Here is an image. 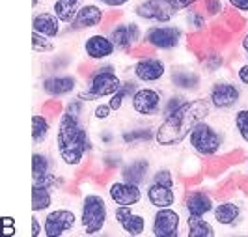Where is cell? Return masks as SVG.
Instances as JSON below:
<instances>
[{
    "label": "cell",
    "mask_w": 248,
    "mask_h": 237,
    "mask_svg": "<svg viewBox=\"0 0 248 237\" xmlns=\"http://www.w3.org/2000/svg\"><path fill=\"white\" fill-rule=\"evenodd\" d=\"M41 2H43V0H32V10H34V12L39 8V4H41Z\"/></svg>",
    "instance_id": "cell-49"
},
{
    "label": "cell",
    "mask_w": 248,
    "mask_h": 237,
    "mask_svg": "<svg viewBox=\"0 0 248 237\" xmlns=\"http://www.w3.org/2000/svg\"><path fill=\"white\" fill-rule=\"evenodd\" d=\"M41 90H43V94L47 97L65 99V97L75 95L80 90V79H78V75H75V73L52 71V73L43 77Z\"/></svg>",
    "instance_id": "cell-17"
},
{
    "label": "cell",
    "mask_w": 248,
    "mask_h": 237,
    "mask_svg": "<svg viewBox=\"0 0 248 237\" xmlns=\"http://www.w3.org/2000/svg\"><path fill=\"white\" fill-rule=\"evenodd\" d=\"M108 36L112 38L114 41V45H116V49L120 54H127L129 56V52L135 49L137 45H135V39H133V34H131V28H129V21H118L116 25H112L108 30Z\"/></svg>",
    "instance_id": "cell-26"
},
{
    "label": "cell",
    "mask_w": 248,
    "mask_h": 237,
    "mask_svg": "<svg viewBox=\"0 0 248 237\" xmlns=\"http://www.w3.org/2000/svg\"><path fill=\"white\" fill-rule=\"evenodd\" d=\"M56 155L36 148L32 153V179H39L50 172H56Z\"/></svg>",
    "instance_id": "cell-29"
},
{
    "label": "cell",
    "mask_w": 248,
    "mask_h": 237,
    "mask_svg": "<svg viewBox=\"0 0 248 237\" xmlns=\"http://www.w3.org/2000/svg\"><path fill=\"white\" fill-rule=\"evenodd\" d=\"M144 189H146V204L151 209H161V207H177V205H181L186 185L170 187V185L148 181V185Z\"/></svg>",
    "instance_id": "cell-19"
},
{
    "label": "cell",
    "mask_w": 248,
    "mask_h": 237,
    "mask_svg": "<svg viewBox=\"0 0 248 237\" xmlns=\"http://www.w3.org/2000/svg\"><path fill=\"white\" fill-rule=\"evenodd\" d=\"M172 8H174L177 13H183L186 10H190V8H194V6H198L200 2H203V0H166Z\"/></svg>",
    "instance_id": "cell-41"
},
{
    "label": "cell",
    "mask_w": 248,
    "mask_h": 237,
    "mask_svg": "<svg viewBox=\"0 0 248 237\" xmlns=\"http://www.w3.org/2000/svg\"><path fill=\"white\" fill-rule=\"evenodd\" d=\"M52 120L47 114H43L41 111L36 112L32 116V140H34V146L39 148V146H45L50 140V137L54 135V125Z\"/></svg>",
    "instance_id": "cell-27"
},
{
    "label": "cell",
    "mask_w": 248,
    "mask_h": 237,
    "mask_svg": "<svg viewBox=\"0 0 248 237\" xmlns=\"http://www.w3.org/2000/svg\"><path fill=\"white\" fill-rule=\"evenodd\" d=\"M166 94L168 92H164L157 84H140L129 101L131 112L137 114L142 120H155V118L161 120Z\"/></svg>",
    "instance_id": "cell-6"
},
{
    "label": "cell",
    "mask_w": 248,
    "mask_h": 237,
    "mask_svg": "<svg viewBox=\"0 0 248 237\" xmlns=\"http://www.w3.org/2000/svg\"><path fill=\"white\" fill-rule=\"evenodd\" d=\"M107 196H108L112 205L138 207L146 202V189H144V185H138V183L114 175L107 183Z\"/></svg>",
    "instance_id": "cell-13"
},
{
    "label": "cell",
    "mask_w": 248,
    "mask_h": 237,
    "mask_svg": "<svg viewBox=\"0 0 248 237\" xmlns=\"http://www.w3.org/2000/svg\"><path fill=\"white\" fill-rule=\"evenodd\" d=\"M86 4V0H52L50 10L60 19L63 26H69L75 21L78 10Z\"/></svg>",
    "instance_id": "cell-30"
},
{
    "label": "cell",
    "mask_w": 248,
    "mask_h": 237,
    "mask_svg": "<svg viewBox=\"0 0 248 237\" xmlns=\"http://www.w3.org/2000/svg\"><path fill=\"white\" fill-rule=\"evenodd\" d=\"M185 144L190 153L207 161L226 153V133L220 125H217L207 118L190 131Z\"/></svg>",
    "instance_id": "cell-5"
},
{
    "label": "cell",
    "mask_w": 248,
    "mask_h": 237,
    "mask_svg": "<svg viewBox=\"0 0 248 237\" xmlns=\"http://www.w3.org/2000/svg\"><path fill=\"white\" fill-rule=\"evenodd\" d=\"M101 185L90 177V187L80 183V205H78V221L80 234L84 236H99L107 230L110 222V200L99 190Z\"/></svg>",
    "instance_id": "cell-3"
},
{
    "label": "cell",
    "mask_w": 248,
    "mask_h": 237,
    "mask_svg": "<svg viewBox=\"0 0 248 237\" xmlns=\"http://www.w3.org/2000/svg\"><path fill=\"white\" fill-rule=\"evenodd\" d=\"M93 153V140L90 137L84 118L62 112L54 125V155L65 168L82 172L88 157Z\"/></svg>",
    "instance_id": "cell-1"
},
{
    "label": "cell",
    "mask_w": 248,
    "mask_h": 237,
    "mask_svg": "<svg viewBox=\"0 0 248 237\" xmlns=\"http://www.w3.org/2000/svg\"><path fill=\"white\" fill-rule=\"evenodd\" d=\"M215 204H217L215 190L205 189L203 185H194V187H186L183 200H181V209L185 215L211 217Z\"/></svg>",
    "instance_id": "cell-16"
},
{
    "label": "cell",
    "mask_w": 248,
    "mask_h": 237,
    "mask_svg": "<svg viewBox=\"0 0 248 237\" xmlns=\"http://www.w3.org/2000/svg\"><path fill=\"white\" fill-rule=\"evenodd\" d=\"M186 41V30L183 25L166 23V25H148L144 32V43L157 52H174Z\"/></svg>",
    "instance_id": "cell-7"
},
{
    "label": "cell",
    "mask_w": 248,
    "mask_h": 237,
    "mask_svg": "<svg viewBox=\"0 0 248 237\" xmlns=\"http://www.w3.org/2000/svg\"><path fill=\"white\" fill-rule=\"evenodd\" d=\"M220 21L224 23V26L232 32V34H239V32H245V28L248 26V19L245 15L237 13L232 8H226V12L222 13Z\"/></svg>",
    "instance_id": "cell-34"
},
{
    "label": "cell",
    "mask_w": 248,
    "mask_h": 237,
    "mask_svg": "<svg viewBox=\"0 0 248 237\" xmlns=\"http://www.w3.org/2000/svg\"><path fill=\"white\" fill-rule=\"evenodd\" d=\"M88 105H90V103L82 101L77 94H75V95H71L69 99L65 101V105H63V112L73 114V116H77V118H84L88 112Z\"/></svg>",
    "instance_id": "cell-38"
},
{
    "label": "cell",
    "mask_w": 248,
    "mask_h": 237,
    "mask_svg": "<svg viewBox=\"0 0 248 237\" xmlns=\"http://www.w3.org/2000/svg\"><path fill=\"white\" fill-rule=\"evenodd\" d=\"M233 131H235L237 138L248 146V107H237L233 111Z\"/></svg>",
    "instance_id": "cell-33"
},
{
    "label": "cell",
    "mask_w": 248,
    "mask_h": 237,
    "mask_svg": "<svg viewBox=\"0 0 248 237\" xmlns=\"http://www.w3.org/2000/svg\"><path fill=\"white\" fill-rule=\"evenodd\" d=\"M63 103L62 99H54V97H49V99L43 101V105H41V112L47 114L49 118L52 120H58V116L63 112Z\"/></svg>",
    "instance_id": "cell-39"
},
{
    "label": "cell",
    "mask_w": 248,
    "mask_h": 237,
    "mask_svg": "<svg viewBox=\"0 0 248 237\" xmlns=\"http://www.w3.org/2000/svg\"><path fill=\"white\" fill-rule=\"evenodd\" d=\"M93 2L101 4V6L107 8V10H122V8H125L131 0H93Z\"/></svg>",
    "instance_id": "cell-44"
},
{
    "label": "cell",
    "mask_w": 248,
    "mask_h": 237,
    "mask_svg": "<svg viewBox=\"0 0 248 237\" xmlns=\"http://www.w3.org/2000/svg\"><path fill=\"white\" fill-rule=\"evenodd\" d=\"M32 50L36 54H54L58 50V45H56V39L45 38L37 32H32Z\"/></svg>",
    "instance_id": "cell-35"
},
{
    "label": "cell",
    "mask_w": 248,
    "mask_h": 237,
    "mask_svg": "<svg viewBox=\"0 0 248 237\" xmlns=\"http://www.w3.org/2000/svg\"><path fill=\"white\" fill-rule=\"evenodd\" d=\"M200 8L203 10L209 21H217L222 17V13L226 12L228 6L224 0H203V2H200Z\"/></svg>",
    "instance_id": "cell-36"
},
{
    "label": "cell",
    "mask_w": 248,
    "mask_h": 237,
    "mask_svg": "<svg viewBox=\"0 0 248 237\" xmlns=\"http://www.w3.org/2000/svg\"><path fill=\"white\" fill-rule=\"evenodd\" d=\"M185 213L177 207L153 209L149 217V234L153 237H179L183 236Z\"/></svg>",
    "instance_id": "cell-9"
},
{
    "label": "cell",
    "mask_w": 248,
    "mask_h": 237,
    "mask_svg": "<svg viewBox=\"0 0 248 237\" xmlns=\"http://www.w3.org/2000/svg\"><path fill=\"white\" fill-rule=\"evenodd\" d=\"M185 237H215L217 226L207 217L198 215H185V226H183Z\"/></svg>",
    "instance_id": "cell-25"
},
{
    "label": "cell",
    "mask_w": 248,
    "mask_h": 237,
    "mask_svg": "<svg viewBox=\"0 0 248 237\" xmlns=\"http://www.w3.org/2000/svg\"><path fill=\"white\" fill-rule=\"evenodd\" d=\"M82 52H84V58L88 62L103 63L114 58L118 54V49L108 36V32L99 30V32L88 34L86 38L82 39Z\"/></svg>",
    "instance_id": "cell-18"
},
{
    "label": "cell",
    "mask_w": 248,
    "mask_h": 237,
    "mask_svg": "<svg viewBox=\"0 0 248 237\" xmlns=\"http://www.w3.org/2000/svg\"><path fill=\"white\" fill-rule=\"evenodd\" d=\"M77 226H80L78 213L67 205H58L43 213V228H45L43 236L45 237L69 236L77 230Z\"/></svg>",
    "instance_id": "cell-11"
},
{
    "label": "cell",
    "mask_w": 248,
    "mask_h": 237,
    "mask_svg": "<svg viewBox=\"0 0 248 237\" xmlns=\"http://www.w3.org/2000/svg\"><path fill=\"white\" fill-rule=\"evenodd\" d=\"M112 114H114V109L110 107L108 99L95 101L93 107H92V120H95V122H99V124L108 122V120L112 118Z\"/></svg>",
    "instance_id": "cell-37"
},
{
    "label": "cell",
    "mask_w": 248,
    "mask_h": 237,
    "mask_svg": "<svg viewBox=\"0 0 248 237\" xmlns=\"http://www.w3.org/2000/svg\"><path fill=\"white\" fill-rule=\"evenodd\" d=\"M112 221L125 236L138 237L149 232V219L144 211L129 205H114Z\"/></svg>",
    "instance_id": "cell-15"
},
{
    "label": "cell",
    "mask_w": 248,
    "mask_h": 237,
    "mask_svg": "<svg viewBox=\"0 0 248 237\" xmlns=\"http://www.w3.org/2000/svg\"><path fill=\"white\" fill-rule=\"evenodd\" d=\"M133 15L146 25H166L175 23L179 13L166 0H140L133 8Z\"/></svg>",
    "instance_id": "cell-14"
},
{
    "label": "cell",
    "mask_w": 248,
    "mask_h": 237,
    "mask_svg": "<svg viewBox=\"0 0 248 237\" xmlns=\"http://www.w3.org/2000/svg\"><path fill=\"white\" fill-rule=\"evenodd\" d=\"M2 224L4 226H13L15 222H13V219L12 217H4V221H2Z\"/></svg>",
    "instance_id": "cell-47"
},
{
    "label": "cell",
    "mask_w": 248,
    "mask_h": 237,
    "mask_svg": "<svg viewBox=\"0 0 248 237\" xmlns=\"http://www.w3.org/2000/svg\"><path fill=\"white\" fill-rule=\"evenodd\" d=\"M215 112L207 95H196L175 109L174 112L159 120L155 129V144L159 148H177L185 144L190 131Z\"/></svg>",
    "instance_id": "cell-2"
},
{
    "label": "cell",
    "mask_w": 248,
    "mask_h": 237,
    "mask_svg": "<svg viewBox=\"0 0 248 237\" xmlns=\"http://www.w3.org/2000/svg\"><path fill=\"white\" fill-rule=\"evenodd\" d=\"M170 65L157 52L137 58L131 65V77L138 84H161L168 79Z\"/></svg>",
    "instance_id": "cell-10"
},
{
    "label": "cell",
    "mask_w": 248,
    "mask_h": 237,
    "mask_svg": "<svg viewBox=\"0 0 248 237\" xmlns=\"http://www.w3.org/2000/svg\"><path fill=\"white\" fill-rule=\"evenodd\" d=\"M108 10L103 8L97 2H86L75 17V21L69 26H65L63 34H75V32H84V30H97L103 28L107 21Z\"/></svg>",
    "instance_id": "cell-20"
},
{
    "label": "cell",
    "mask_w": 248,
    "mask_h": 237,
    "mask_svg": "<svg viewBox=\"0 0 248 237\" xmlns=\"http://www.w3.org/2000/svg\"><path fill=\"white\" fill-rule=\"evenodd\" d=\"M30 222H32V234H30V236L32 237L43 236V230H45V228H43V219L39 217V213H32V221H30Z\"/></svg>",
    "instance_id": "cell-42"
},
{
    "label": "cell",
    "mask_w": 248,
    "mask_h": 237,
    "mask_svg": "<svg viewBox=\"0 0 248 237\" xmlns=\"http://www.w3.org/2000/svg\"><path fill=\"white\" fill-rule=\"evenodd\" d=\"M226 6L235 10L241 15H245V17L248 15V0H226Z\"/></svg>",
    "instance_id": "cell-43"
},
{
    "label": "cell",
    "mask_w": 248,
    "mask_h": 237,
    "mask_svg": "<svg viewBox=\"0 0 248 237\" xmlns=\"http://www.w3.org/2000/svg\"><path fill=\"white\" fill-rule=\"evenodd\" d=\"M207 97L215 112H232L243 101V86L235 79H217L207 90Z\"/></svg>",
    "instance_id": "cell-8"
},
{
    "label": "cell",
    "mask_w": 248,
    "mask_h": 237,
    "mask_svg": "<svg viewBox=\"0 0 248 237\" xmlns=\"http://www.w3.org/2000/svg\"><path fill=\"white\" fill-rule=\"evenodd\" d=\"M124 84V77L118 73L114 63L103 62L93 65V69L84 77V86L77 92V95L86 103H95L101 99H108Z\"/></svg>",
    "instance_id": "cell-4"
},
{
    "label": "cell",
    "mask_w": 248,
    "mask_h": 237,
    "mask_svg": "<svg viewBox=\"0 0 248 237\" xmlns=\"http://www.w3.org/2000/svg\"><path fill=\"white\" fill-rule=\"evenodd\" d=\"M32 32L50 39H60L65 32V26L60 23L52 10H36L32 15Z\"/></svg>",
    "instance_id": "cell-23"
},
{
    "label": "cell",
    "mask_w": 248,
    "mask_h": 237,
    "mask_svg": "<svg viewBox=\"0 0 248 237\" xmlns=\"http://www.w3.org/2000/svg\"><path fill=\"white\" fill-rule=\"evenodd\" d=\"M56 192L54 189L43 187V185H32V213H47L54 207L56 202Z\"/></svg>",
    "instance_id": "cell-31"
},
{
    "label": "cell",
    "mask_w": 248,
    "mask_h": 237,
    "mask_svg": "<svg viewBox=\"0 0 248 237\" xmlns=\"http://www.w3.org/2000/svg\"><path fill=\"white\" fill-rule=\"evenodd\" d=\"M138 86H140V84H138L133 77L124 79L122 88H120L114 95L108 97V103H110V107L114 109V112H120V111L125 107V103H127V101H131V97L135 95V92L138 90Z\"/></svg>",
    "instance_id": "cell-32"
},
{
    "label": "cell",
    "mask_w": 248,
    "mask_h": 237,
    "mask_svg": "<svg viewBox=\"0 0 248 237\" xmlns=\"http://www.w3.org/2000/svg\"><path fill=\"white\" fill-rule=\"evenodd\" d=\"M237 50L241 52L243 60H247L248 62V30H245V34H243L241 39H239V43H237Z\"/></svg>",
    "instance_id": "cell-45"
},
{
    "label": "cell",
    "mask_w": 248,
    "mask_h": 237,
    "mask_svg": "<svg viewBox=\"0 0 248 237\" xmlns=\"http://www.w3.org/2000/svg\"><path fill=\"white\" fill-rule=\"evenodd\" d=\"M155 129L157 125H135L118 133V142L125 146V148H137V146H144V144H151L155 142Z\"/></svg>",
    "instance_id": "cell-24"
},
{
    "label": "cell",
    "mask_w": 248,
    "mask_h": 237,
    "mask_svg": "<svg viewBox=\"0 0 248 237\" xmlns=\"http://www.w3.org/2000/svg\"><path fill=\"white\" fill-rule=\"evenodd\" d=\"M2 232H4V236L6 237H12L17 234V230H15L13 226H2Z\"/></svg>",
    "instance_id": "cell-46"
},
{
    "label": "cell",
    "mask_w": 248,
    "mask_h": 237,
    "mask_svg": "<svg viewBox=\"0 0 248 237\" xmlns=\"http://www.w3.org/2000/svg\"><path fill=\"white\" fill-rule=\"evenodd\" d=\"M237 194L217 200L215 209L211 213V221L215 222V226H218L222 230H235L245 222L247 207H245L243 200L237 198Z\"/></svg>",
    "instance_id": "cell-12"
},
{
    "label": "cell",
    "mask_w": 248,
    "mask_h": 237,
    "mask_svg": "<svg viewBox=\"0 0 248 237\" xmlns=\"http://www.w3.org/2000/svg\"><path fill=\"white\" fill-rule=\"evenodd\" d=\"M243 168H245V175H248V153L245 157V161H243Z\"/></svg>",
    "instance_id": "cell-48"
},
{
    "label": "cell",
    "mask_w": 248,
    "mask_h": 237,
    "mask_svg": "<svg viewBox=\"0 0 248 237\" xmlns=\"http://www.w3.org/2000/svg\"><path fill=\"white\" fill-rule=\"evenodd\" d=\"M233 79L241 84L243 88H248V62H241L239 65H235L233 69Z\"/></svg>",
    "instance_id": "cell-40"
},
{
    "label": "cell",
    "mask_w": 248,
    "mask_h": 237,
    "mask_svg": "<svg viewBox=\"0 0 248 237\" xmlns=\"http://www.w3.org/2000/svg\"><path fill=\"white\" fill-rule=\"evenodd\" d=\"M153 172V164L148 157L144 155H137V157H131V159H125L124 164L120 166V170L116 172L118 177L127 179V181H133L138 185H148L149 177Z\"/></svg>",
    "instance_id": "cell-22"
},
{
    "label": "cell",
    "mask_w": 248,
    "mask_h": 237,
    "mask_svg": "<svg viewBox=\"0 0 248 237\" xmlns=\"http://www.w3.org/2000/svg\"><path fill=\"white\" fill-rule=\"evenodd\" d=\"M170 88L177 90V92H183V94H194L200 92L203 86V77L198 69H192V67H186V65H174L170 67V73L168 79Z\"/></svg>",
    "instance_id": "cell-21"
},
{
    "label": "cell",
    "mask_w": 248,
    "mask_h": 237,
    "mask_svg": "<svg viewBox=\"0 0 248 237\" xmlns=\"http://www.w3.org/2000/svg\"><path fill=\"white\" fill-rule=\"evenodd\" d=\"M181 25L186 30V34H203V32L209 30L211 21L207 19V15L203 13V10L200 8L198 4V6L183 12V23Z\"/></svg>",
    "instance_id": "cell-28"
}]
</instances>
